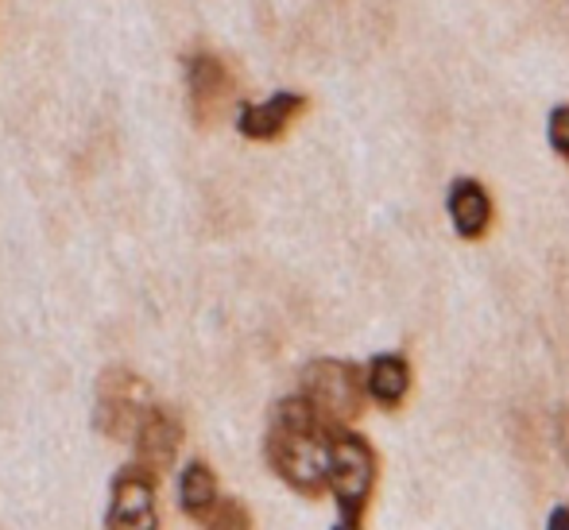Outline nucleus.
I'll return each instance as SVG.
<instances>
[{"instance_id":"1","label":"nucleus","mask_w":569,"mask_h":530,"mask_svg":"<svg viewBox=\"0 0 569 530\" xmlns=\"http://www.w3.org/2000/svg\"><path fill=\"white\" fill-rule=\"evenodd\" d=\"M271 472L299 496L330 492V422L315 411L307 396H287L276 403L263 438Z\"/></svg>"},{"instance_id":"2","label":"nucleus","mask_w":569,"mask_h":530,"mask_svg":"<svg viewBox=\"0 0 569 530\" xmlns=\"http://www.w3.org/2000/svg\"><path fill=\"white\" fill-rule=\"evenodd\" d=\"M380 461L365 433L349 430V422H330V492L338 503V523L360 527L372 503Z\"/></svg>"},{"instance_id":"3","label":"nucleus","mask_w":569,"mask_h":530,"mask_svg":"<svg viewBox=\"0 0 569 530\" xmlns=\"http://www.w3.org/2000/svg\"><path fill=\"white\" fill-rule=\"evenodd\" d=\"M299 391L315 403V411L326 422H357L368 399L365 372L357 364H345V360H315V364H307Z\"/></svg>"},{"instance_id":"4","label":"nucleus","mask_w":569,"mask_h":530,"mask_svg":"<svg viewBox=\"0 0 569 530\" xmlns=\"http://www.w3.org/2000/svg\"><path fill=\"white\" fill-rule=\"evenodd\" d=\"M148 383L128 368H109L98 383V411H93V426L106 438H132L140 426L143 411H148Z\"/></svg>"},{"instance_id":"5","label":"nucleus","mask_w":569,"mask_h":530,"mask_svg":"<svg viewBox=\"0 0 569 530\" xmlns=\"http://www.w3.org/2000/svg\"><path fill=\"white\" fill-rule=\"evenodd\" d=\"M156 469L132 461L113 477V503L106 511V527H159L156 511Z\"/></svg>"},{"instance_id":"6","label":"nucleus","mask_w":569,"mask_h":530,"mask_svg":"<svg viewBox=\"0 0 569 530\" xmlns=\"http://www.w3.org/2000/svg\"><path fill=\"white\" fill-rule=\"evenodd\" d=\"M187 93H190V112H194V120L202 128H210L232 98L229 67L210 51L190 54L187 59Z\"/></svg>"},{"instance_id":"7","label":"nucleus","mask_w":569,"mask_h":530,"mask_svg":"<svg viewBox=\"0 0 569 530\" xmlns=\"http://www.w3.org/2000/svg\"><path fill=\"white\" fill-rule=\"evenodd\" d=\"M307 106H310L307 93L279 90V93H271L268 101H248V106H240L237 128L244 140H256V143L279 140V136L307 112Z\"/></svg>"},{"instance_id":"8","label":"nucleus","mask_w":569,"mask_h":530,"mask_svg":"<svg viewBox=\"0 0 569 530\" xmlns=\"http://www.w3.org/2000/svg\"><path fill=\"white\" fill-rule=\"evenodd\" d=\"M132 441H136V461L163 472V469H171L182 449V422L174 419L167 407L151 403L148 411H143L140 426H136Z\"/></svg>"},{"instance_id":"9","label":"nucleus","mask_w":569,"mask_h":530,"mask_svg":"<svg viewBox=\"0 0 569 530\" xmlns=\"http://www.w3.org/2000/svg\"><path fill=\"white\" fill-rule=\"evenodd\" d=\"M446 217H450L453 232L461 240H485L488 229H492V194L485 190L480 179H453L450 190H446Z\"/></svg>"},{"instance_id":"10","label":"nucleus","mask_w":569,"mask_h":530,"mask_svg":"<svg viewBox=\"0 0 569 530\" xmlns=\"http://www.w3.org/2000/svg\"><path fill=\"white\" fill-rule=\"evenodd\" d=\"M365 388L368 399L383 411H399L403 399L411 396V364H407L403 352H380V357L368 360L365 368Z\"/></svg>"},{"instance_id":"11","label":"nucleus","mask_w":569,"mask_h":530,"mask_svg":"<svg viewBox=\"0 0 569 530\" xmlns=\"http://www.w3.org/2000/svg\"><path fill=\"white\" fill-rule=\"evenodd\" d=\"M221 503V488L218 477L206 461H190L179 477V511L194 523H206L213 508Z\"/></svg>"},{"instance_id":"12","label":"nucleus","mask_w":569,"mask_h":530,"mask_svg":"<svg viewBox=\"0 0 569 530\" xmlns=\"http://www.w3.org/2000/svg\"><path fill=\"white\" fill-rule=\"evenodd\" d=\"M547 143L562 163H569V106H555L547 117Z\"/></svg>"},{"instance_id":"13","label":"nucleus","mask_w":569,"mask_h":530,"mask_svg":"<svg viewBox=\"0 0 569 530\" xmlns=\"http://www.w3.org/2000/svg\"><path fill=\"white\" fill-rule=\"evenodd\" d=\"M202 527H252V516H248V508L240 500L221 496V503L210 511V516H206Z\"/></svg>"},{"instance_id":"14","label":"nucleus","mask_w":569,"mask_h":530,"mask_svg":"<svg viewBox=\"0 0 569 530\" xmlns=\"http://www.w3.org/2000/svg\"><path fill=\"white\" fill-rule=\"evenodd\" d=\"M547 527H569V503H558V508L550 511Z\"/></svg>"}]
</instances>
